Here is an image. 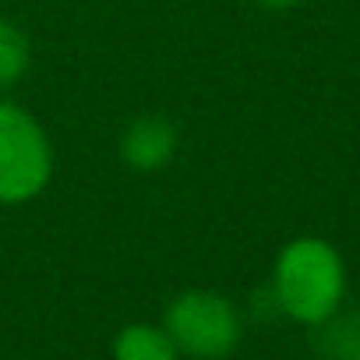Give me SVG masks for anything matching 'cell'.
<instances>
[{
	"label": "cell",
	"mask_w": 360,
	"mask_h": 360,
	"mask_svg": "<svg viewBox=\"0 0 360 360\" xmlns=\"http://www.w3.org/2000/svg\"><path fill=\"white\" fill-rule=\"evenodd\" d=\"M272 297L276 307L300 325L328 321L332 314H339L346 297L342 255L321 237L290 240L272 269Z\"/></svg>",
	"instance_id": "1"
},
{
	"label": "cell",
	"mask_w": 360,
	"mask_h": 360,
	"mask_svg": "<svg viewBox=\"0 0 360 360\" xmlns=\"http://www.w3.org/2000/svg\"><path fill=\"white\" fill-rule=\"evenodd\" d=\"M162 328L173 339L180 356H195V360H223L237 349L244 335V321L233 300L212 290L180 293L166 307Z\"/></svg>",
	"instance_id": "2"
},
{
	"label": "cell",
	"mask_w": 360,
	"mask_h": 360,
	"mask_svg": "<svg viewBox=\"0 0 360 360\" xmlns=\"http://www.w3.org/2000/svg\"><path fill=\"white\" fill-rule=\"evenodd\" d=\"M53 169L43 127L18 106L0 103V205L36 198Z\"/></svg>",
	"instance_id": "3"
},
{
	"label": "cell",
	"mask_w": 360,
	"mask_h": 360,
	"mask_svg": "<svg viewBox=\"0 0 360 360\" xmlns=\"http://www.w3.org/2000/svg\"><path fill=\"white\" fill-rule=\"evenodd\" d=\"M120 152H124L131 169H141V173L159 169L176 152V127L169 120H162V117H141V120H134L124 131Z\"/></svg>",
	"instance_id": "4"
},
{
	"label": "cell",
	"mask_w": 360,
	"mask_h": 360,
	"mask_svg": "<svg viewBox=\"0 0 360 360\" xmlns=\"http://www.w3.org/2000/svg\"><path fill=\"white\" fill-rule=\"evenodd\" d=\"M113 360H180L173 339L162 325H127L113 342Z\"/></svg>",
	"instance_id": "5"
},
{
	"label": "cell",
	"mask_w": 360,
	"mask_h": 360,
	"mask_svg": "<svg viewBox=\"0 0 360 360\" xmlns=\"http://www.w3.org/2000/svg\"><path fill=\"white\" fill-rule=\"evenodd\" d=\"M29 68V39L18 25L0 22V92H8Z\"/></svg>",
	"instance_id": "6"
},
{
	"label": "cell",
	"mask_w": 360,
	"mask_h": 360,
	"mask_svg": "<svg viewBox=\"0 0 360 360\" xmlns=\"http://www.w3.org/2000/svg\"><path fill=\"white\" fill-rule=\"evenodd\" d=\"M255 4H262V8H293V4H300V0H255Z\"/></svg>",
	"instance_id": "7"
},
{
	"label": "cell",
	"mask_w": 360,
	"mask_h": 360,
	"mask_svg": "<svg viewBox=\"0 0 360 360\" xmlns=\"http://www.w3.org/2000/svg\"><path fill=\"white\" fill-rule=\"evenodd\" d=\"M356 360H360V356H356Z\"/></svg>",
	"instance_id": "8"
}]
</instances>
